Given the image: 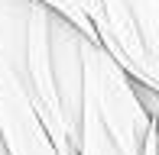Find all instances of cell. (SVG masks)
Returning a JSON list of instances; mask_svg holds the SVG:
<instances>
[{
	"label": "cell",
	"instance_id": "obj_1",
	"mask_svg": "<svg viewBox=\"0 0 159 155\" xmlns=\"http://www.w3.org/2000/svg\"><path fill=\"white\" fill-rule=\"evenodd\" d=\"M81 74H84L81 103H88L98 113V119L114 136V142L120 145L124 155H140L143 139L156 126V119H149L146 110L140 107V100L133 94V81L94 42L81 45Z\"/></svg>",
	"mask_w": 159,
	"mask_h": 155
},
{
	"label": "cell",
	"instance_id": "obj_2",
	"mask_svg": "<svg viewBox=\"0 0 159 155\" xmlns=\"http://www.w3.org/2000/svg\"><path fill=\"white\" fill-rule=\"evenodd\" d=\"M81 32L68 26L62 16H49V52H52V84L59 97L62 119L78 142V123H81V97H84V74H81Z\"/></svg>",
	"mask_w": 159,
	"mask_h": 155
},
{
	"label": "cell",
	"instance_id": "obj_3",
	"mask_svg": "<svg viewBox=\"0 0 159 155\" xmlns=\"http://www.w3.org/2000/svg\"><path fill=\"white\" fill-rule=\"evenodd\" d=\"M0 139L7 155H55L20 81L3 58H0Z\"/></svg>",
	"mask_w": 159,
	"mask_h": 155
},
{
	"label": "cell",
	"instance_id": "obj_4",
	"mask_svg": "<svg viewBox=\"0 0 159 155\" xmlns=\"http://www.w3.org/2000/svg\"><path fill=\"white\" fill-rule=\"evenodd\" d=\"M78 155H124L114 136L104 129L98 113L81 103V123H78Z\"/></svg>",
	"mask_w": 159,
	"mask_h": 155
},
{
	"label": "cell",
	"instance_id": "obj_5",
	"mask_svg": "<svg viewBox=\"0 0 159 155\" xmlns=\"http://www.w3.org/2000/svg\"><path fill=\"white\" fill-rule=\"evenodd\" d=\"M33 3H39V6H46L49 13H55V16H62L68 26H75L78 32H81L88 42H94V32H91V26H88V19H84V13L75 6V0H33ZM98 45V42H94Z\"/></svg>",
	"mask_w": 159,
	"mask_h": 155
},
{
	"label": "cell",
	"instance_id": "obj_6",
	"mask_svg": "<svg viewBox=\"0 0 159 155\" xmlns=\"http://www.w3.org/2000/svg\"><path fill=\"white\" fill-rule=\"evenodd\" d=\"M159 152V132H156V126L146 132V139H143V149H140V155H156Z\"/></svg>",
	"mask_w": 159,
	"mask_h": 155
},
{
	"label": "cell",
	"instance_id": "obj_7",
	"mask_svg": "<svg viewBox=\"0 0 159 155\" xmlns=\"http://www.w3.org/2000/svg\"><path fill=\"white\" fill-rule=\"evenodd\" d=\"M0 155H7V149H3V139H0Z\"/></svg>",
	"mask_w": 159,
	"mask_h": 155
}]
</instances>
